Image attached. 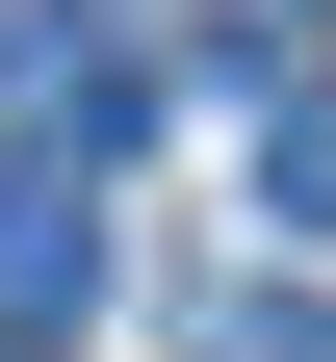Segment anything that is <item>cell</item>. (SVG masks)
<instances>
[{
    "mask_svg": "<svg viewBox=\"0 0 336 362\" xmlns=\"http://www.w3.org/2000/svg\"><path fill=\"white\" fill-rule=\"evenodd\" d=\"M259 26H311V0H259Z\"/></svg>",
    "mask_w": 336,
    "mask_h": 362,
    "instance_id": "cell-4",
    "label": "cell"
},
{
    "mask_svg": "<svg viewBox=\"0 0 336 362\" xmlns=\"http://www.w3.org/2000/svg\"><path fill=\"white\" fill-rule=\"evenodd\" d=\"M104 310V181H0V337H78Z\"/></svg>",
    "mask_w": 336,
    "mask_h": 362,
    "instance_id": "cell-2",
    "label": "cell"
},
{
    "mask_svg": "<svg viewBox=\"0 0 336 362\" xmlns=\"http://www.w3.org/2000/svg\"><path fill=\"white\" fill-rule=\"evenodd\" d=\"M259 207H284V233H336V78H284V104H259Z\"/></svg>",
    "mask_w": 336,
    "mask_h": 362,
    "instance_id": "cell-3",
    "label": "cell"
},
{
    "mask_svg": "<svg viewBox=\"0 0 336 362\" xmlns=\"http://www.w3.org/2000/svg\"><path fill=\"white\" fill-rule=\"evenodd\" d=\"M129 156V52L104 26H0V181H104Z\"/></svg>",
    "mask_w": 336,
    "mask_h": 362,
    "instance_id": "cell-1",
    "label": "cell"
}]
</instances>
